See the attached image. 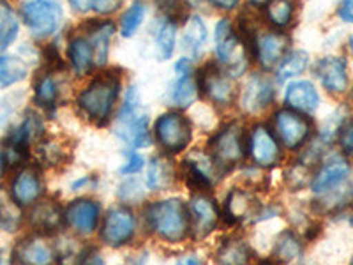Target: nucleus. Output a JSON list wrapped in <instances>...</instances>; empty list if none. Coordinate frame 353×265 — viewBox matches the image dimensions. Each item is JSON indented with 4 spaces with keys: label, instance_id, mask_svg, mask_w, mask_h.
<instances>
[{
    "label": "nucleus",
    "instance_id": "obj_34",
    "mask_svg": "<svg viewBox=\"0 0 353 265\" xmlns=\"http://www.w3.org/2000/svg\"><path fill=\"white\" fill-rule=\"evenodd\" d=\"M309 62L311 61H309L307 52H304V50H290L285 55V59L276 68L274 80L277 84H286V81L295 80V78L307 71Z\"/></svg>",
    "mask_w": 353,
    "mask_h": 265
},
{
    "label": "nucleus",
    "instance_id": "obj_35",
    "mask_svg": "<svg viewBox=\"0 0 353 265\" xmlns=\"http://www.w3.org/2000/svg\"><path fill=\"white\" fill-rule=\"evenodd\" d=\"M20 34V17L9 0H0V50L9 48Z\"/></svg>",
    "mask_w": 353,
    "mask_h": 265
},
{
    "label": "nucleus",
    "instance_id": "obj_47",
    "mask_svg": "<svg viewBox=\"0 0 353 265\" xmlns=\"http://www.w3.org/2000/svg\"><path fill=\"white\" fill-rule=\"evenodd\" d=\"M193 59H189L188 55L181 57L179 61L173 64V72L175 77H188V75H194V64Z\"/></svg>",
    "mask_w": 353,
    "mask_h": 265
},
{
    "label": "nucleus",
    "instance_id": "obj_60",
    "mask_svg": "<svg viewBox=\"0 0 353 265\" xmlns=\"http://www.w3.org/2000/svg\"><path fill=\"white\" fill-rule=\"evenodd\" d=\"M299 265H314V264H299Z\"/></svg>",
    "mask_w": 353,
    "mask_h": 265
},
{
    "label": "nucleus",
    "instance_id": "obj_26",
    "mask_svg": "<svg viewBox=\"0 0 353 265\" xmlns=\"http://www.w3.org/2000/svg\"><path fill=\"white\" fill-rule=\"evenodd\" d=\"M68 61L71 66L72 72L78 78H83L90 75L94 68H96V53H94V46L87 34H72L68 41Z\"/></svg>",
    "mask_w": 353,
    "mask_h": 265
},
{
    "label": "nucleus",
    "instance_id": "obj_9",
    "mask_svg": "<svg viewBox=\"0 0 353 265\" xmlns=\"http://www.w3.org/2000/svg\"><path fill=\"white\" fill-rule=\"evenodd\" d=\"M185 184L193 189L194 193H209L214 186L226 175L219 165L216 163L209 150H191L182 159L181 170Z\"/></svg>",
    "mask_w": 353,
    "mask_h": 265
},
{
    "label": "nucleus",
    "instance_id": "obj_16",
    "mask_svg": "<svg viewBox=\"0 0 353 265\" xmlns=\"http://www.w3.org/2000/svg\"><path fill=\"white\" fill-rule=\"evenodd\" d=\"M276 80L265 75H251L239 92V105L245 115H260L276 101Z\"/></svg>",
    "mask_w": 353,
    "mask_h": 265
},
{
    "label": "nucleus",
    "instance_id": "obj_25",
    "mask_svg": "<svg viewBox=\"0 0 353 265\" xmlns=\"http://www.w3.org/2000/svg\"><path fill=\"white\" fill-rule=\"evenodd\" d=\"M83 32L90 39L96 53V68H105L110 57V44L117 34V25L112 20H88L83 25Z\"/></svg>",
    "mask_w": 353,
    "mask_h": 265
},
{
    "label": "nucleus",
    "instance_id": "obj_44",
    "mask_svg": "<svg viewBox=\"0 0 353 265\" xmlns=\"http://www.w3.org/2000/svg\"><path fill=\"white\" fill-rule=\"evenodd\" d=\"M337 140H339L343 153L353 157V119L341 126L339 135H337Z\"/></svg>",
    "mask_w": 353,
    "mask_h": 265
},
{
    "label": "nucleus",
    "instance_id": "obj_52",
    "mask_svg": "<svg viewBox=\"0 0 353 265\" xmlns=\"http://www.w3.org/2000/svg\"><path fill=\"white\" fill-rule=\"evenodd\" d=\"M175 265H203V264H201V260L198 255L185 253V255H182V257L176 258Z\"/></svg>",
    "mask_w": 353,
    "mask_h": 265
},
{
    "label": "nucleus",
    "instance_id": "obj_15",
    "mask_svg": "<svg viewBox=\"0 0 353 265\" xmlns=\"http://www.w3.org/2000/svg\"><path fill=\"white\" fill-rule=\"evenodd\" d=\"M290 44H292V41L285 30L272 28V30L256 34L249 50H251V55L256 61V64L263 71H272V69L276 71L279 62L290 52Z\"/></svg>",
    "mask_w": 353,
    "mask_h": 265
},
{
    "label": "nucleus",
    "instance_id": "obj_31",
    "mask_svg": "<svg viewBox=\"0 0 353 265\" xmlns=\"http://www.w3.org/2000/svg\"><path fill=\"white\" fill-rule=\"evenodd\" d=\"M176 34H179V25L172 18L161 17L156 21V27L152 30V41L157 59H161V61L172 59L176 48Z\"/></svg>",
    "mask_w": 353,
    "mask_h": 265
},
{
    "label": "nucleus",
    "instance_id": "obj_55",
    "mask_svg": "<svg viewBox=\"0 0 353 265\" xmlns=\"http://www.w3.org/2000/svg\"><path fill=\"white\" fill-rule=\"evenodd\" d=\"M6 168V161H4V153L0 150V175H2V172H4Z\"/></svg>",
    "mask_w": 353,
    "mask_h": 265
},
{
    "label": "nucleus",
    "instance_id": "obj_4",
    "mask_svg": "<svg viewBox=\"0 0 353 265\" xmlns=\"http://www.w3.org/2000/svg\"><path fill=\"white\" fill-rule=\"evenodd\" d=\"M214 55L217 64L223 66L233 78L244 77L248 71L251 52L230 18H221L214 25Z\"/></svg>",
    "mask_w": 353,
    "mask_h": 265
},
{
    "label": "nucleus",
    "instance_id": "obj_14",
    "mask_svg": "<svg viewBox=\"0 0 353 265\" xmlns=\"http://www.w3.org/2000/svg\"><path fill=\"white\" fill-rule=\"evenodd\" d=\"M191 237L196 241L210 237L223 217L219 205L209 193H193L188 202Z\"/></svg>",
    "mask_w": 353,
    "mask_h": 265
},
{
    "label": "nucleus",
    "instance_id": "obj_8",
    "mask_svg": "<svg viewBox=\"0 0 353 265\" xmlns=\"http://www.w3.org/2000/svg\"><path fill=\"white\" fill-rule=\"evenodd\" d=\"M270 128L285 150L304 149L313 135V122L309 117L288 106H281L272 113Z\"/></svg>",
    "mask_w": 353,
    "mask_h": 265
},
{
    "label": "nucleus",
    "instance_id": "obj_37",
    "mask_svg": "<svg viewBox=\"0 0 353 265\" xmlns=\"http://www.w3.org/2000/svg\"><path fill=\"white\" fill-rule=\"evenodd\" d=\"M147 18V4L141 0H134L124 12H122L121 21H119V34L124 39H131L137 36L140 27Z\"/></svg>",
    "mask_w": 353,
    "mask_h": 265
},
{
    "label": "nucleus",
    "instance_id": "obj_2",
    "mask_svg": "<svg viewBox=\"0 0 353 265\" xmlns=\"http://www.w3.org/2000/svg\"><path fill=\"white\" fill-rule=\"evenodd\" d=\"M113 132L128 149H147L154 141L150 132V117L145 110L141 92L137 85H131L124 92L122 103L113 117Z\"/></svg>",
    "mask_w": 353,
    "mask_h": 265
},
{
    "label": "nucleus",
    "instance_id": "obj_43",
    "mask_svg": "<svg viewBox=\"0 0 353 265\" xmlns=\"http://www.w3.org/2000/svg\"><path fill=\"white\" fill-rule=\"evenodd\" d=\"M145 166H147V161H145V157L141 156L138 150L128 149V150H124V161H122V166L119 168V173L124 177L138 175V173H140Z\"/></svg>",
    "mask_w": 353,
    "mask_h": 265
},
{
    "label": "nucleus",
    "instance_id": "obj_5",
    "mask_svg": "<svg viewBox=\"0 0 353 265\" xmlns=\"http://www.w3.org/2000/svg\"><path fill=\"white\" fill-rule=\"evenodd\" d=\"M207 150L223 172H232L248 157V131L237 121L221 126L210 137Z\"/></svg>",
    "mask_w": 353,
    "mask_h": 265
},
{
    "label": "nucleus",
    "instance_id": "obj_39",
    "mask_svg": "<svg viewBox=\"0 0 353 265\" xmlns=\"http://www.w3.org/2000/svg\"><path fill=\"white\" fill-rule=\"evenodd\" d=\"M21 223V207L11 197V191L0 188V228L4 232H17Z\"/></svg>",
    "mask_w": 353,
    "mask_h": 265
},
{
    "label": "nucleus",
    "instance_id": "obj_51",
    "mask_svg": "<svg viewBox=\"0 0 353 265\" xmlns=\"http://www.w3.org/2000/svg\"><path fill=\"white\" fill-rule=\"evenodd\" d=\"M96 186V179L92 175H85L77 179L74 182H71V189L72 191H81V189H88V188H94Z\"/></svg>",
    "mask_w": 353,
    "mask_h": 265
},
{
    "label": "nucleus",
    "instance_id": "obj_13",
    "mask_svg": "<svg viewBox=\"0 0 353 265\" xmlns=\"http://www.w3.org/2000/svg\"><path fill=\"white\" fill-rule=\"evenodd\" d=\"M248 157L256 168L269 170L277 166L283 159V147L267 124H254L248 131Z\"/></svg>",
    "mask_w": 353,
    "mask_h": 265
},
{
    "label": "nucleus",
    "instance_id": "obj_23",
    "mask_svg": "<svg viewBox=\"0 0 353 265\" xmlns=\"http://www.w3.org/2000/svg\"><path fill=\"white\" fill-rule=\"evenodd\" d=\"M207 43H209V28L203 17L196 12L188 14L184 21V30L181 34V44L185 55L193 61H200L207 50Z\"/></svg>",
    "mask_w": 353,
    "mask_h": 265
},
{
    "label": "nucleus",
    "instance_id": "obj_53",
    "mask_svg": "<svg viewBox=\"0 0 353 265\" xmlns=\"http://www.w3.org/2000/svg\"><path fill=\"white\" fill-rule=\"evenodd\" d=\"M129 265H147V253H138L129 258Z\"/></svg>",
    "mask_w": 353,
    "mask_h": 265
},
{
    "label": "nucleus",
    "instance_id": "obj_58",
    "mask_svg": "<svg viewBox=\"0 0 353 265\" xmlns=\"http://www.w3.org/2000/svg\"><path fill=\"white\" fill-rule=\"evenodd\" d=\"M0 265H8V262H6V258L0 257Z\"/></svg>",
    "mask_w": 353,
    "mask_h": 265
},
{
    "label": "nucleus",
    "instance_id": "obj_7",
    "mask_svg": "<svg viewBox=\"0 0 353 265\" xmlns=\"http://www.w3.org/2000/svg\"><path fill=\"white\" fill-rule=\"evenodd\" d=\"M21 20L36 39L55 36L64 21V8L59 0H27L21 4Z\"/></svg>",
    "mask_w": 353,
    "mask_h": 265
},
{
    "label": "nucleus",
    "instance_id": "obj_21",
    "mask_svg": "<svg viewBox=\"0 0 353 265\" xmlns=\"http://www.w3.org/2000/svg\"><path fill=\"white\" fill-rule=\"evenodd\" d=\"M314 77L330 94H345L348 88V66L343 57L327 55L314 64Z\"/></svg>",
    "mask_w": 353,
    "mask_h": 265
},
{
    "label": "nucleus",
    "instance_id": "obj_36",
    "mask_svg": "<svg viewBox=\"0 0 353 265\" xmlns=\"http://www.w3.org/2000/svg\"><path fill=\"white\" fill-rule=\"evenodd\" d=\"M353 198V186L348 182L336 186V188L329 189L325 193L318 195L314 200V207L320 213H332V210L341 209Z\"/></svg>",
    "mask_w": 353,
    "mask_h": 265
},
{
    "label": "nucleus",
    "instance_id": "obj_46",
    "mask_svg": "<svg viewBox=\"0 0 353 265\" xmlns=\"http://www.w3.org/2000/svg\"><path fill=\"white\" fill-rule=\"evenodd\" d=\"M124 6V0H94L92 12L99 17H110Z\"/></svg>",
    "mask_w": 353,
    "mask_h": 265
},
{
    "label": "nucleus",
    "instance_id": "obj_32",
    "mask_svg": "<svg viewBox=\"0 0 353 265\" xmlns=\"http://www.w3.org/2000/svg\"><path fill=\"white\" fill-rule=\"evenodd\" d=\"M297 2L295 0H269L263 6V18L276 30H286L295 20Z\"/></svg>",
    "mask_w": 353,
    "mask_h": 265
},
{
    "label": "nucleus",
    "instance_id": "obj_30",
    "mask_svg": "<svg viewBox=\"0 0 353 265\" xmlns=\"http://www.w3.org/2000/svg\"><path fill=\"white\" fill-rule=\"evenodd\" d=\"M304 255V242H302L301 235L293 230H283L276 237L272 246V264H292V262L301 260Z\"/></svg>",
    "mask_w": 353,
    "mask_h": 265
},
{
    "label": "nucleus",
    "instance_id": "obj_45",
    "mask_svg": "<svg viewBox=\"0 0 353 265\" xmlns=\"http://www.w3.org/2000/svg\"><path fill=\"white\" fill-rule=\"evenodd\" d=\"M77 265H106V260L97 248H85L78 255Z\"/></svg>",
    "mask_w": 353,
    "mask_h": 265
},
{
    "label": "nucleus",
    "instance_id": "obj_22",
    "mask_svg": "<svg viewBox=\"0 0 353 265\" xmlns=\"http://www.w3.org/2000/svg\"><path fill=\"white\" fill-rule=\"evenodd\" d=\"M350 170H352L350 168V163L343 156L329 157L313 173V179H311V186L309 188L318 197V195L325 193L329 189L348 181Z\"/></svg>",
    "mask_w": 353,
    "mask_h": 265
},
{
    "label": "nucleus",
    "instance_id": "obj_33",
    "mask_svg": "<svg viewBox=\"0 0 353 265\" xmlns=\"http://www.w3.org/2000/svg\"><path fill=\"white\" fill-rule=\"evenodd\" d=\"M61 99V87L52 71L43 72L34 84V103L46 112H53Z\"/></svg>",
    "mask_w": 353,
    "mask_h": 265
},
{
    "label": "nucleus",
    "instance_id": "obj_54",
    "mask_svg": "<svg viewBox=\"0 0 353 265\" xmlns=\"http://www.w3.org/2000/svg\"><path fill=\"white\" fill-rule=\"evenodd\" d=\"M249 2H251L253 6H256V8H263V6L267 4L269 0H249Z\"/></svg>",
    "mask_w": 353,
    "mask_h": 265
},
{
    "label": "nucleus",
    "instance_id": "obj_40",
    "mask_svg": "<svg viewBox=\"0 0 353 265\" xmlns=\"http://www.w3.org/2000/svg\"><path fill=\"white\" fill-rule=\"evenodd\" d=\"M147 191H149V188H147L145 181L138 179L137 175H132V177H128V179L119 186V189H117V198L121 200L122 205L131 207V205H137V204H141V202H145V198H147Z\"/></svg>",
    "mask_w": 353,
    "mask_h": 265
},
{
    "label": "nucleus",
    "instance_id": "obj_12",
    "mask_svg": "<svg viewBox=\"0 0 353 265\" xmlns=\"http://www.w3.org/2000/svg\"><path fill=\"white\" fill-rule=\"evenodd\" d=\"M263 210V204L258 198L256 191L245 186L232 188L223 202L221 214L228 225H249L258 223Z\"/></svg>",
    "mask_w": 353,
    "mask_h": 265
},
{
    "label": "nucleus",
    "instance_id": "obj_19",
    "mask_svg": "<svg viewBox=\"0 0 353 265\" xmlns=\"http://www.w3.org/2000/svg\"><path fill=\"white\" fill-rule=\"evenodd\" d=\"M11 197L17 200L20 207H32L43 198L44 181L41 172L34 166H23L12 177Z\"/></svg>",
    "mask_w": 353,
    "mask_h": 265
},
{
    "label": "nucleus",
    "instance_id": "obj_3",
    "mask_svg": "<svg viewBox=\"0 0 353 265\" xmlns=\"http://www.w3.org/2000/svg\"><path fill=\"white\" fill-rule=\"evenodd\" d=\"M145 225L152 235L166 244H181L191 237L188 204L179 197L150 202L143 210Z\"/></svg>",
    "mask_w": 353,
    "mask_h": 265
},
{
    "label": "nucleus",
    "instance_id": "obj_56",
    "mask_svg": "<svg viewBox=\"0 0 353 265\" xmlns=\"http://www.w3.org/2000/svg\"><path fill=\"white\" fill-rule=\"evenodd\" d=\"M348 50H350V53H352V57H353V34L348 37Z\"/></svg>",
    "mask_w": 353,
    "mask_h": 265
},
{
    "label": "nucleus",
    "instance_id": "obj_1",
    "mask_svg": "<svg viewBox=\"0 0 353 265\" xmlns=\"http://www.w3.org/2000/svg\"><path fill=\"white\" fill-rule=\"evenodd\" d=\"M122 92V77L117 69H106L88 81L77 96L78 112L96 126L112 122Z\"/></svg>",
    "mask_w": 353,
    "mask_h": 265
},
{
    "label": "nucleus",
    "instance_id": "obj_29",
    "mask_svg": "<svg viewBox=\"0 0 353 265\" xmlns=\"http://www.w3.org/2000/svg\"><path fill=\"white\" fill-rule=\"evenodd\" d=\"M253 260V249L244 237H226L214 251L216 265H249Z\"/></svg>",
    "mask_w": 353,
    "mask_h": 265
},
{
    "label": "nucleus",
    "instance_id": "obj_59",
    "mask_svg": "<svg viewBox=\"0 0 353 265\" xmlns=\"http://www.w3.org/2000/svg\"><path fill=\"white\" fill-rule=\"evenodd\" d=\"M350 225L353 226V214H352V216H350Z\"/></svg>",
    "mask_w": 353,
    "mask_h": 265
},
{
    "label": "nucleus",
    "instance_id": "obj_6",
    "mask_svg": "<svg viewBox=\"0 0 353 265\" xmlns=\"http://www.w3.org/2000/svg\"><path fill=\"white\" fill-rule=\"evenodd\" d=\"M193 122L179 110H168L161 113L154 122L152 137L161 147L163 154L176 156L189 149L193 144Z\"/></svg>",
    "mask_w": 353,
    "mask_h": 265
},
{
    "label": "nucleus",
    "instance_id": "obj_11",
    "mask_svg": "<svg viewBox=\"0 0 353 265\" xmlns=\"http://www.w3.org/2000/svg\"><path fill=\"white\" fill-rule=\"evenodd\" d=\"M138 232V217L128 205H113L105 213L99 225V239L108 248L131 244Z\"/></svg>",
    "mask_w": 353,
    "mask_h": 265
},
{
    "label": "nucleus",
    "instance_id": "obj_24",
    "mask_svg": "<svg viewBox=\"0 0 353 265\" xmlns=\"http://www.w3.org/2000/svg\"><path fill=\"white\" fill-rule=\"evenodd\" d=\"M28 223L36 230V233L50 235V233L61 232L65 225L64 209L55 200H39L32 205V210L28 214Z\"/></svg>",
    "mask_w": 353,
    "mask_h": 265
},
{
    "label": "nucleus",
    "instance_id": "obj_57",
    "mask_svg": "<svg viewBox=\"0 0 353 265\" xmlns=\"http://www.w3.org/2000/svg\"><path fill=\"white\" fill-rule=\"evenodd\" d=\"M258 265H274V264L269 260V262H260V264H258Z\"/></svg>",
    "mask_w": 353,
    "mask_h": 265
},
{
    "label": "nucleus",
    "instance_id": "obj_10",
    "mask_svg": "<svg viewBox=\"0 0 353 265\" xmlns=\"http://www.w3.org/2000/svg\"><path fill=\"white\" fill-rule=\"evenodd\" d=\"M198 85L200 94L209 99L214 106L226 108L232 106L239 97L235 78L217 62H209L198 71Z\"/></svg>",
    "mask_w": 353,
    "mask_h": 265
},
{
    "label": "nucleus",
    "instance_id": "obj_38",
    "mask_svg": "<svg viewBox=\"0 0 353 265\" xmlns=\"http://www.w3.org/2000/svg\"><path fill=\"white\" fill-rule=\"evenodd\" d=\"M28 66L12 55H0V90L12 87L27 78Z\"/></svg>",
    "mask_w": 353,
    "mask_h": 265
},
{
    "label": "nucleus",
    "instance_id": "obj_27",
    "mask_svg": "<svg viewBox=\"0 0 353 265\" xmlns=\"http://www.w3.org/2000/svg\"><path fill=\"white\" fill-rule=\"evenodd\" d=\"M200 85H198V78L194 75H188V77H175L170 81L168 88H166L165 101L166 105L172 110H188L200 99Z\"/></svg>",
    "mask_w": 353,
    "mask_h": 265
},
{
    "label": "nucleus",
    "instance_id": "obj_50",
    "mask_svg": "<svg viewBox=\"0 0 353 265\" xmlns=\"http://www.w3.org/2000/svg\"><path fill=\"white\" fill-rule=\"evenodd\" d=\"M337 14L346 23H353V0H341L339 9H337Z\"/></svg>",
    "mask_w": 353,
    "mask_h": 265
},
{
    "label": "nucleus",
    "instance_id": "obj_49",
    "mask_svg": "<svg viewBox=\"0 0 353 265\" xmlns=\"http://www.w3.org/2000/svg\"><path fill=\"white\" fill-rule=\"evenodd\" d=\"M69 6L74 12L78 14H88V12H92L94 8V0H68Z\"/></svg>",
    "mask_w": 353,
    "mask_h": 265
},
{
    "label": "nucleus",
    "instance_id": "obj_28",
    "mask_svg": "<svg viewBox=\"0 0 353 265\" xmlns=\"http://www.w3.org/2000/svg\"><path fill=\"white\" fill-rule=\"evenodd\" d=\"M145 184L149 191H168L176 181V168L168 154H157L145 166Z\"/></svg>",
    "mask_w": 353,
    "mask_h": 265
},
{
    "label": "nucleus",
    "instance_id": "obj_48",
    "mask_svg": "<svg viewBox=\"0 0 353 265\" xmlns=\"http://www.w3.org/2000/svg\"><path fill=\"white\" fill-rule=\"evenodd\" d=\"M214 9L223 12H232L242 4V0H207Z\"/></svg>",
    "mask_w": 353,
    "mask_h": 265
},
{
    "label": "nucleus",
    "instance_id": "obj_61",
    "mask_svg": "<svg viewBox=\"0 0 353 265\" xmlns=\"http://www.w3.org/2000/svg\"><path fill=\"white\" fill-rule=\"evenodd\" d=\"M352 265H353V260H352Z\"/></svg>",
    "mask_w": 353,
    "mask_h": 265
},
{
    "label": "nucleus",
    "instance_id": "obj_18",
    "mask_svg": "<svg viewBox=\"0 0 353 265\" xmlns=\"http://www.w3.org/2000/svg\"><path fill=\"white\" fill-rule=\"evenodd\" d=\"M57 257V248L43 233H34L21 239L14 249L18 265H53Z\"/></svg>",
    "mask_w": 353,
    "mask_h": 265
},
{
    "label": "nucleus",
    "instance_id": "obj_17",
    "mask_svg": "<svg viewBox=\"0 0 353 265\" xmlns=\"http://www.w3.org/2000/svg\"><path fill=\"white\" fill-rule=\"evenodd\" d=\"M65 226L71 228L77 235H92L94 232L99 230L101 225V205L99 202L92 200L88 197L77 198L69 202L68 207L64 209Z\"/></svg>",
    "mask_w": 353,
    "mask_h": 265
},
{
    "label": "nucleus",
    "instance_id": "obj_41",
    "mask_svg": "<svg viewBox=\"0 0 353 265\" xmlns=\"http://www.w3.org/2000/svg\"><path fill=\"white\" fill-rule=\"evenodd\" d=\"M36 156L37 159H39L41 165L57 166L68 159V150H65V147H62V144H59L57 140L41 138L36 144Z\"/></svg>",
    "mask_w": 353,
    "mask_h": 265
},
{
    "label": "nucleus",
    "instance_id": "obj_20",
    "mask_svg": "<svg viewBox=\"0 0 353 265\" xmlns=\"http://www.w3.org/2000/svg\"><path fill=\"white\" fill-rule=\"evenodd\" d=\"M283 101H285V106L309 117L316 113V110L320 108L321 97L313 81L304 80V78H299V80L295 78V80L286 84Z\"/></svg>",
    "mask_w": 353,
    "mask_h": 265
},
{
    "label": "nucleus",
    "instance_id": "obj_42",
    "mask_svg": "<svg viewBox=\"0 0 353 265\" xmlns=\"http://www.w3.org/2000/svg\"><path fill=\"white\" fill-rule=\"evenodd\" d=\"M311 179H313L311 165H307V163L302 159H299L297 163L290 165L285 172V182L292 191H301L305 186H311Z\"/></svg>",
    "mask_w": 353,
    "mask_h": 265
}]
</instances>
